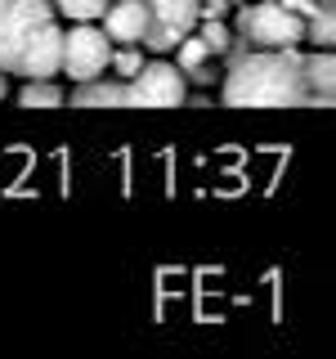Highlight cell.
Returning a JSON list of instances; mask_svg holds the SVG:
<instances>
[{
    "label": "cell",
    "mask_w": 336,
    "mask_h": 359,
    "mask_svg": "<svg viewBox=\"0 0 336 359\" xmlns=\"http://www.w3.org/2000/svg\"><path fill=\"white\" fill-rule=\"evenodd\" d=\"M224 108H305L314 104L305 86V54L287 50H246L220 76Z\"/></svg>",
    "instance_id": "obj_1"
},
{
    "label": "cell",
    "mask_w": 336,
    "mask_h": 359,
    "mask_svg": "<svg viewBox=\"0 0 336 359\" xmlns=\"http://www.w3.org/2000/svg\"><path fill=\"white\" fill-rule=\"evenodd\" d=\"M255 50H287V45H300L305 41V18L283 9L278 0H255V5H242L238 9V27Z\"/></svg>",
    "instance_id": "obj_2"
},
{
    "label": "cell",
    "mask_w": 336,
    "mask_h": 359,
    "mask_svg": "<svg viewBox=\"0 0 336 359\" xmlns=\"http://www.w3.org/2000/svg\"><path fill=\"white\" fill-rule=\"evenodd\" d=\"M54 22L50 0H0V72H14L27 41Z\"/></svg>",
    "instance_id": "obj_3"
},
{
    "label": "cell",
    "mask_w": 336,
    "mask_h": 359,
    "mask_svg": "<svg viewBox=\"0 0 336 359\" xmlns=\"http://www.w3.org/2000/svg\"><path fill=\"white\" fill-rule=\"evenodd\" d=\"M188 95V81L175 63H144L126 81V108H179Z\"/></svg>",
    "instance_id": "obj_4"
},
{
    "label": "cell",
    "mask_w": 336,
    "mask_h": 359,
    "mask_svg": "<svg viewBox=\"0 0 336 359\" xmlns=\"http://www.w3.org/2000/svg\"><path fill=\"white\" fill-rule=\"evenodd\" d=\"M108 59H112V41L104 36V27H94V22H76L72 32H63V63H59V72H67L72 81L104 76Z\"/></svg>",
    "instance_id": "obj_5"
},
{
    "label": "cell",
    "mask_w": 336,
    "mask_h": 359,
    "mask_svg": "<svg viewBox=\"0 0 336 359\" xmlns=\"http://www.w3.org/2000/svg\"><path fill=\"white\" fill-rule=\"evenodd\" d=\"M59 63H63V32L54 22H45L36 36L27 41L14 76H22V81H31V76H59Z\"/></svg>",
    "instance_id": "obj_6"
},
{
    "label": "cell",
    "mask_w": 336,
    "mask_h": 359,
    "mask_svg": "<svg viewBox=\"0 0 336 359\" xmlns=\"http://www.w3.org/2000/svg\"><path fill=\"white\" fill-rule=\"evenodd\" d=\"M104 36L112 45H139L148 32V5L144 0H108L104 5Z\"/></svg>",
    "instance_id": "obj_7"
},
{
    "label": "cell",
    "mask_w": 336,
    "mask_h": 359,
    "mask_svg": "<svg viewBox=\"0 0 336 359\" xmlns=\"http://www.w3.org/2000/svg\"><path fill=\"white\" fill-rule=\"evenodd\" d=\"M63 99H67V108H126V81L90 76V81H76V90Z\"/></svg>",
    "instance_id": "obj_8"
},
{
    "label": "cell",
    "mask_w": 336,
    "mask_h": 359,
    "mask_svg": "<svg viewBox=\"0 0 336 359\" xmlns=\"http://www.w3.org/2000/svg\"><path fill=\"white\" fill-rule=\"evenodd\" d=\"M305 86H309L314 108H332V99H336V63H332V50H314L309 59H305Z\"/></svg>",
    "instance_id": "obj_9"
},
{
    "label": "cell",
    "mask_w": 336,
    "mask_h": 359,
    "mask_svg": "<svg viewBox=\"0 0 336 359\" xmlns=\"http://www.w3.org/2000/svg\"><path fill=\"white\" fill-rule=\"evenodd\" d=\"M144 5H148V22H157V27L175 32L197 27V0H144Z\"/></svg>",
    "instance_id": "obj_10"
},
{
    "label": "cell",
    "mask_w": 336,
    "mask_h": 359,
    "mask_svg": "<svg viewBox=\"0 0 336 359\" xmlns=\"http://www.w3.org/2000/svg\"><path fill=\"white\" fill-rule=\"evenodd\" d=\"M305 41H314V50H332L336 41V0H318L314 14L305 18Z\"/></svg>",
    "instance_id": "obj_11"
},
{
    "label": "cell",
    "mask_w": 336,
    "mask_h": 359,
    "mask_svg": "<svg viewBox=\"0 0 336 359\" xmlns=\"http://www.w3.org/2000/svg\"><path fill=\"white\" fill-rule=\"evenodd\" d=\"M18 104L22 108H59L63 86L54 81V76H31V81H22V90H18Z\"/></svg>",
    "instance_id": "obj_12"
},
{
    "label": "cell",
    "mask_w": 336,
    "mask_h": 359,
    "mask_svg": "<svg viewBox=\"0 0 336 359\" xmlns=\"http://www.w3.org/2000/svg\"><path fill=\"white\" fill-rule=\"evenodd\" d=\"M108 67L121 76V81H130V76L144 67V45H112V59H108Z\"/></svg>",
    "instance_id": "obj_13"
},
{
    "label": "cell",
    "mask_w": 336,
    "mask_h": 359,
    "mask_svg": "<svg viewBox=\"0 0 336 359\" xmlns=\"http://www.w3.org/2000/svg\"><path fill=\"white\" fill-rule=\"evenodd\" d=\"M50 5H54V14H67L72 22H94L108 0H50Z\"/></svg>",
    "instance_id": "obj_14"
},
{
    "label": "cell",
    "mask_w": 336,
    "mask_h": 359,
    "mask_svg": "<svg viewBox=\"0 0 336 359\" xmlns=\"http://www.w3.org/2000/svg\"><path fill=\"white\" fill-rule=\"evenodd\" d=\"M197 36H202V45H206V54L216 59V54H224V45H229L233 32L224 27L220 18H202V32H197Z\"/></svg>",
    "instance_id": "obj_15"
},
{
    "label": "cell",
    "mask_w": 336,
    "mask_h": 359,
    "mask_svg": "<svg viewBox=\"0 0 336 359\" xmlns=\"http://www.w3.org/2000/svg\"><path fill=\"white\" fill-rule=\"evenodd\" d=\"M202 59H211L206 45H202V36H188V32H184V36L175 41V67H193Z\"/></svg>",
    "instance_id": "obj_16"
},
{
    "label": "cell",
    "mask_w": 336,
    "mask_h": 359,
    "mask_svg": "<svg viewBox=\"0 0 336 359\" xmlns=\"http://www.w3.org/2000/svg\"><path fill=\"white\" fill-rule=\"evenodd\" d=\"M179 72H184V81H193V86H216L224 76V67H211V59H202L193 67H179Z\"/></svg>",
    "instance_id": "obj_17"
},
{
    "label": "cell",
    "mask_w": 336,
    "mask_h": 359,
    "mask_svg": "<svg viewBox=\"0 0 336 359\" xmlns=\"http://www.w3.org/2000/svg\"><path fill=\"white\" fill-rule=\"evenodd\" d=\"M229 14V0H197V18H224Z\"/></svg>",
    "instance_id": "obj_18"
},
{
    "label": "cell",
    "mask_w": 336,
    "mask_h": 359,
    "mask_svg": "<svg viewBox=\"0 0 336 359\" xmlns=\"http://www.w3.org/2000/svg\"><path fill=\"white\" fill-rule=\"evenodd\" d=\"M278 5H283V9H291V14H300V18H309L318 0H278Z\"/></svg>",
    "instance_id": "obj_19"
},
{
    "label": "cell",
    "mask_w": 336,
    "mask_h": 359,
    "mask_svg": "<svg viewBox=\"0 0 336 359\" xmlns=\"http://www.w3.org/2000/svg\"><path fill=\"white\" fill-rule=\"evenodd\" d=\"M9 95V72H0V99Z\"/></svg>",
    "instance_id": "obj_20"
}]
</instances>
